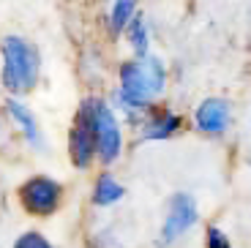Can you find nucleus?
<instances>
[{"label":"nucleus","mask_w":251,"mask_h":248,"mask_svg":"<svg viewBox=\"0 0 251 248\" xmlns=\"http://www.w3.org/2000/svg\"><path fill=\"white\" fill-rule=\"evenodd\" d=\"M123 197V186H120L118 180L112 174H101L96 180V188H93V202L99 207H107V205H115L118 199Z\"/></svg>","instance_id":"obj_10"},{"label":"nucleus","mask_w":251,"mask_h":248,"mask_svg":"<svg viewBox=\"0 0 251 248\" xmlns=\"http://www.w3.org/2000/svg\"><path fill=\"white\" fill-rule=\"evenodd\" d=\"M197 223V202L188 194H175L170 199V216L161 226V243H175Z\"/></svg>","instance_id":"obj_6"},{"label":"nucleus","mask_w":251,"mask_h":248,"mask_svg":"<svg viewBox=\"0 0 251 248\" xmlns=\"http://www.w3.org/2000/svg\"><path fill=\"white\" fill-rule=\"evenodd\" d=\"M180 128V118L172 112H156L148 123L142 125V137L145 139H167Z\"/></svg>","instance_id":"obj_8"},{"label":"nucleus","mask_w":251,"mask_h":248,"mask_svg":"<svg viewBox=\"0 0 251 248\" xmlns=\"http://www.w3.org/2000/svg\"><path fill=\"white\" fill-rule=\"evenodd\" d=\"M60 183L50 177H30L25 186L19 188V202L33 216H52L60 205Z\"/></svg>","instance_id":"obj_4"},{"label":"nucleus","mask_w":251,"mask_h":248,"mask_svg":"<svg viewBox=\"0 0 251 248\" xmlns=\"http://www.w3.org/2000/svg\"><path fill=\"white\" fill-rule=\"evenodd\" d=\"M134 14H137V3H131V0H120V3H115V6H112V17H109L112 33L123 30V27L134 19Z\"/></svg>","instance_id":"obj_11"},{"label":"nucleus","mask_w":251,"mask_h":248,"mask_svg":"<svg viewBox=\"0 0 251 248\" xmlns=\"http://www.w3.org/2000/svg\"><path fill=\"white\" fill-rule=\"evenodd\" d=\"M167 74L164 66L156 57H139V60H128L120 66V93L118 99L123 101L128 109H145V104L153 96L161 93Z\"/></svg>","instance_id":"obj_1"},{"label":"nucleus","mask_w":251,"mask_h":248,"mask_svg":"<svg viewBox=\"0 0 251 248\" xmlns=\"http://www.w3.org/2000/svg\"><path fill=\"white\" fill-rule=\"evenodd\" d=\"M69 155H71V164L79 169L90 167V161L96 155L93 123H90V99L82 101L79 112L74 118V125H71V134H69Z\"/></svg>","instance_id":"obj_5"},{"label":"nucleus","mask_w":251,"mask_h":248,"mask_svg":"<svg viewBox=\"0 0 251 248\" xmlns=\"http://www.w3.org/2000/svg\"><path fill=\"white\" fill-rule=\"evenodd\" d=\"M128 38H131V47L134 52L145 55L148 52V27H145V19L134 14V19L128 22Z\"/></svg>","instance_id":"obj_12"},{"label":"nucleus","mask_w":251,"mask_h":248,"mask_svg":"<svg viewBox=\"0 0 251 248\" xmlns=\"http://www.w3.org/2000/svg\"><path fill=\"white\" fill-rule=\"evenodd\" d=\"M14 248H55V246H52L41 232H25L22 237H17Z\"/></svg>","instance_id":"obj_13"},{"label":"nucleus","mask_w":251,"mask_h":248,"mask_svg":"<svg viewBox=\"0 0 251 248\" xmlns=\"http://www.w3.org/2000/svg\"><path fill=\"white\" fill-rule=\"evenodd\" d=\"M3 87L8 93H27L38 82V52L19 36L3 38Z\"/></svg>","instance_id":"obj_2"},{"label":"nucleus","mask_w":251,"mask_h":248,"mask_svg":"<svg viewBox=\"0 0 251 248\" xmlns=\"http://www.w3.org/2000/svg\"><path fill=\"white\" fill-rule=\"evenodd\" d=\"M90 123H93L96 153L104 164H112L120 155V125L112 109L101 99H90Z\"/></svg>","instance_id":"obj_3"},{"label":"nucleus","mask_w":251,"mask_h":248,"mask_svg":"<svg viewBox=\"0 0 251 248\" xmlns=\"http://www.w3.org/2000/svg\"><path fill=\"white\" fill-rule=\"evenodd\" d=\"M197 128L205 134H221L229 125V104L224 99H207L197 106Z\"/></svg>","instance_id":"obj_7"},{"label":"nucleus","mask_w":251,"mask_h":248,"mask_svg":"<svg viewBox=\"0 0 251 248\" xmlns=\"http://www.w3.org/2000/svg\"><path fill=\"white\" fill-rule=\"evenodd\" d=\"M205 248H232V243H229V237H226L221 229L210 226L207 235H205Z\"/></svg>","instance_id":"obj_14"},{"label":"nucleus","mask_w":251,"mask_h":248,"mask_svg":"<svg viewBox=\"0 0 251 248\" xmlns=\"http://www.w3.org/2000/svg\"><path fill=\"white\" fill-rule=\"evenodd\" d=\"M6 106H8V115L14 118V123H17L19 128H22V134L27 137V142H30V145H41V134H38L36 118L30 115V109H27L25 104L14 101V99H8V101H6Z\"/></svg>","instance_id":"obj_9"}]
</instances>
